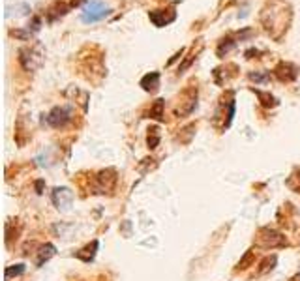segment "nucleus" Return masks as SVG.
Segmentation results:
<instances>
[{
	"label": "nucleus",
	"instance_id": "nucleus-1",
	"mask_svg": "<svg viewBox=\"0 0 300 281\" xmlns=\"http://www.w3.org/2000/svg\"><path fill=\"white\" fill-rule=\"evenodd\" d=\"M109 15V10L98 2V0H90L89 4L85 6V10L81 13V19L85 22H96V21H101V19H105Z\"/></svg>",
	"mask_w": 300,
	"mask_h": 281
},
{
	"label": "nucleus",
	"instance_id": "nucleus-2",
	"mask_svg": "<svg viewBox=\"0 0 300 281\" xmlns=\"http://www.w3.org/2000/svg\"><path fill=\"white\" fill-rule=\"evenodd\" d=\"M69 120H71V111L66 109V107H56L47 116V122L51 124L53 128H64Z\"/></svg>",
	"mask_w": 300,
	"mask_h": 281
},
{
	"label": "nucleus",
	"instance_id": "nucleus-3",
	"mask_svg": "<svg viewBox=\"0 0 300 281\" xmlns=\"http://www.w3.org/2000/svg\"><path fill=\"white\" fill-rule=\"evenodd\" d=\"M53 202L56 204L58 210H68L73 202V193L68 190V188H56L53 191Z\"/></svg>",
	"mask_w": 300,
	"mask_h": 281
},
{
	"label": "nucleus",
	"instance_id": "nucleus-4",
	"mask_svg": "<svg viewBox=\"0 0 300 281\" xmlns=\"http://www.w3.org/2000/svg\"><path fill=\"white\" fill-rule=\"evenodd\" d=\"M175 11L173 13H169L167 15L165 10H156V11H150V21L154 22L156 26H165V24H169V22L175 21Z\"/></svg>",
	"mask_w": 300,
	"mask_h": 281
},
{
	"label": "nucleus",
	"instance_id": "nucleus-5",
	"mask_svg": "<svg viewBox=\"0 0 300 281\" xmlns=\"http://www.w3.org/2000/svg\"><path fill=\"white\" fill-rule=\"evenodd\" d=\"M141 86L146 90V92H156L158 86H160V73L158 71H152L145 77L141 79Z\"/></svg>",
	"mask_w": 300,
	"mask_h": 281
},
{
	"label": "nucleus",
	"instance_id": "nucleus-6",
	"mask_svg": "<svg viewBox=\"0 0 300 281\" xmlns=\"http://www.w3.org/2000/svg\"><path fill=\"white\" fill-rule=\"evenodd\" d=\"M53 255H55V246H53V244H45V246L40 249V255H38V262H36V264L42 266V264L47 262Z\"/></svg>",
	"mask_w": 300,
	"mask_h": 281
},
{
	"label": "nucleus",
	"instance_id": "nucleus-7",
	"mask_svg": "<svg viewBox=\"0 0 300 281\" xmlns=\"http://www.w3.org/2000/svg\"><path fill=\"white\" fill-rule=\"evenodd\" d=\"M24 264H15V266H8L6 268V280H10V278H17V276H23L24 274Z\"/></svg>",
	"mask_w": 300,
	"mask_h": 281
},
{
	"label": "nucleus",
	"instance_id": "nucleus-8",
	"mask_svg": "<svg viewBox=\"0 0 300 281\" xmlns=\"http://www.w3.org/2000/svg\"><path fill=\"white\" fill-rule=\"evenodd\" d=\"M162 109H163V100H158V101H156L154 107L150 109V116H152V118H156V120H162V116H163Z\"/></svg>",
	"mask_w": 300,
	"mask_h": 281
},
{
	"label": "nucleus",
	"instance_id": "nucleus-9",
	"mask_svg": "<svg viewBox=\"0 0 300 281\" xmlns=\"http://www.w3.org/2000/svg\"><path fill=\"white\" fill-rule=\"evenodd\" d=\"M158 141H160V137H158V135H152V137L148 135V146H150V148H156Z\"/></svg>",
	"mask_w": 300,
	"mask_h": 281
}]
</instances>
